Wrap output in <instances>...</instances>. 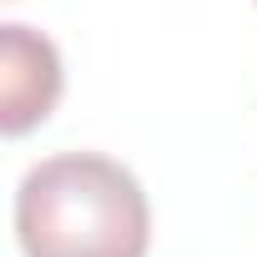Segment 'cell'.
I'll return each instance as SVG.
<instances>
[{
  "label": "cell",
  "mask_w": 257,
  "mask_h": 257,
  "mask_svg": "<svg viewBox=\"0 0 257 257\" xmlns=\"http://www.w3.org/2000/svg\"><path fill=\"white\" fill-rule=\"evenodd\" d=\"M16 237L26 257H147L152 207L121 162L61 152L21 177Z\"/></svg>",
  "instance_id": "obj_1"
},
{
  "label": "cell",
  "mask_w": 257,
  "mask_h": 257,
  "mask_svg": "<svg viewBox=\"0 0 257 257\" xmlns=\"http://www.w3.org/2000/svg\"><path fill=\"white\" fill-rule=\"evenodd\" d=\"M61 101V56L31 26H0V126L26 137Z\"/></svg>",
  "instance_id": "obj_2"
}]
</instances>
